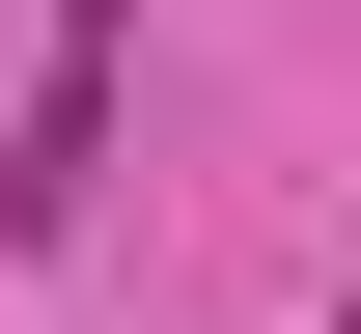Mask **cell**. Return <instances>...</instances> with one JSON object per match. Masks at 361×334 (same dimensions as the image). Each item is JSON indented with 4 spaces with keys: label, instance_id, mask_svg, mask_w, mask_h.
<instances>
[{
    "label": "cell",
    "instance_id": "6da1fadb",
    "mask_svg": "<svg viewBox=\"0 0 361 334\" xmlns=\"http://www.w3.org/2000/svg\"><path fill=\"white\" fill-rule=\"evenodd\" d=\"M111 28H139V0H56V84H28V140H0V223H84V167H111Z\"/></svg>",
    "mask_w": 361,
    "mask_h": 334
},
{
    "label": "cell",
    "instance_id": "7a4b0ae2",
    "mask_svg": "<svg viewBox=\"0 0 361 334\" xmlns=\"http://www.w3.org/2000/svg\"><path fill=\"white\" fill-rule=\"evenodd\" d=\"M334 334H361V306H334Z\"/></svg>",
    "mask_w": 361,
    "mask_h": 334
}]
</instances>
